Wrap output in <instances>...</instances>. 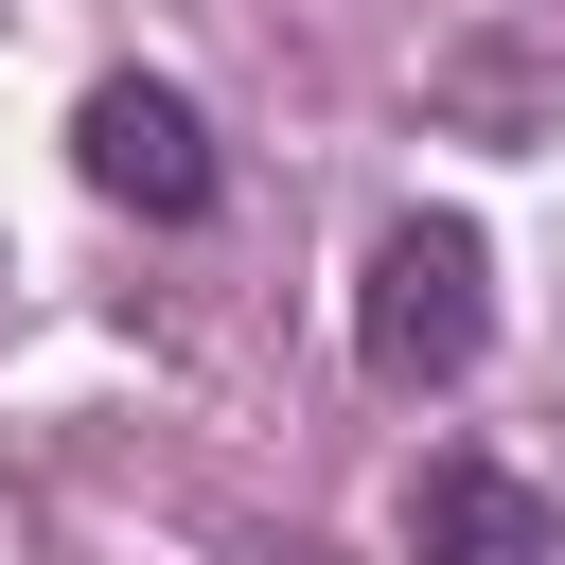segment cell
Returning a JSON list of instances; mask_svg holds the SVG:
<instances>
[{"mask_svg": "<svg viewBox=\"0 0 565 565\" xmlns=\"http://www.w3.org/2000/svg\"><path fill=\"white\" fill-rule=\"evenodd\" d=\"M494 353V247L477 212H388L353 265V371L371 388H459Z\"/></svg>", "mask_w": 565, "mask_h": 565, "instance_id": "cell-1", "label": "cell"}, {"mask_svg": "<svg viewBox=\"0 0 565 565\" xmlns=\"http://www.w3.org/2000/svg\"><path fill=\"white\" fill-rule=\"evenodd\" d=\"M71 177H88L106 212H141V230H194V212L230 194V159H212V106H194L177 71H106V88L71 106Z\"/></svg>", "mask_w": 565, "mask_h": 565, "instance_id": "cell-2", "label": "cell"}, {"mask_svg": "<svg viewBox=\"0 0 565 565\" xmlns=\"http://www.w3.org/2000/svg\"><path fill=\"white\" fill-rule=\"evenodd\" d=\"M406 565H565V512L512 477V459H424L406 477Z\"/></svg>", "mask_w": 565, "mask_h": 565, "instance_id": "cell-3", "label": "cell"}]
</instances>
